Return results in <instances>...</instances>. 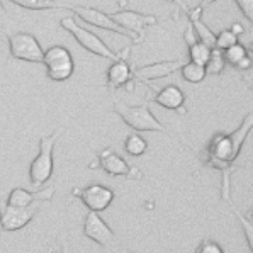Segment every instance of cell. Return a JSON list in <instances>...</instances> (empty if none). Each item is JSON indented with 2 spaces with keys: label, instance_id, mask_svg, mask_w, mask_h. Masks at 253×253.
<instances>
[{
  "label": "cell",
  "instance_id": "6da1fadb",
  "mask_svg": "<svg viewBox=\"0 0 253 253\" xmlns=\"http://www.w3.org/2000/svg\"><path fill=\"white\" fill-rule=\"evenodd\" d=\"M253 129V114L245 116L241 124L233 133L224 134L217 133L209 139L208 146L204 150L206 163L212 169L219 170L223 173V185H221V197L228 204L231 202V173L235 170V162L238 158L241 148H243L247 138L252 134Z\"/></svg>",
  "mask_w": 253,
  "mask_h": 253
},
{
  "label": "cell",
  "instance_id": "7a4b0ae2",
  "mask_svg": "<svg viewBox=\"0 0 253 253\" xmlns=\"http://www.w3.org/2000/svg\"><path fill=\"white\" fill-rule=\"evenodd\" d=\"M61 27H63L65 31H68V33L72 34L77 41H79V44L84 46L87 51L97 54V56H100V58H106V60L116 61V60H119V58H127V56H129V48L124 49V51H121V53H114L106 44V42L100 40L99 36H95L92 31H88V29H85V27L77 24V21L73 17H63V19H61Z\"/></svg>",
  "mask_w": 253,
  "mask_h": 253
},
{
  "label": "cell",
  "instance_id": "3957f363",
  "mask_svg": "<svg viewBox=\"0 0 253 253\" xmlns=\"http://www.w3.org/2000/svg\"><path fill=\"white\" fill-rule=\"evenodd\" d=\"M63 127H56L49 136H42L40 141V153L31 162L29 169V182L33 187H42L53 175V150L56 145V139Z\"/></svg>",
  "mask_w": 253,
  "mask_h": 253
},
{
  "label": "cell",
  "instance_id": "277c9868",
  "mask_svg": "<svg viewBox=\"0 0 253 253\" xmlns=\"http://www.w3.org/2000/svg\"><path fill=\"white\" fill-rule=\"evenodd\" d=\"M114 112L119 116L124 123L134 131H158V133H167L163 124L151 114L150 100L139 104V106H127V104L114 102Z\"/></svg>",
  "mask_w": 253,
  "mask_h": 253
},
{
  "label": "cell",
  "instance_id": "5b68a950",
  "mask_svg": "<svg viewBox=\"0 0 253 253\" xmlns=\"http://www.w3.org/2000/svg\"><path fill=\"white\" fill-rule=\"evenodd\" d=\"M42 65L46 67V75L53 82H65L75 72V61L72 53L65 46H53L46 49L42 56Z\"/></svg>",
  "mask_w": 253,
  "mask_h": 253
},
{
  "label": "cell",
  "instance_id": "8992f818",
  "mask_svg": "<svg viewBox=\"0 0 253 253\" xmlns=\"http://www.w3.org/2000/svg\"><path fill=\"white\" fill-rule=\"evenodd\" d=\"M7 41H9L10 56L15 58V60L31 61V63H42L44 51H42L41 44L33 34L19 31V33L9 34Z\"/></svg>",
  "mask_w": 253,
  "mask_h": 253
},
{
  "label": "cell",
  "instance_id": "52a82bcc",
  "mask_svg": "<svg viewBox=\"0 0 253 253\" xmlns=\"http://www.w3.org/2000/svg\"><path fill=\"white\" fill-rule=\"evenodd\" d=\"M41 202H34L29 208H10L5 201L0 199V233L19 231L33 221V217L40 212Z\"/></svg>",
  "mask_w": 253,
  "mask_h": 253
},
{
  "label": "cell",
  "instance_id": "ba28073f",
  "mask_svg": "<svg viewBox=\"0 0 253 253\" xmlns=\"http://www.w3.org/2000/svg\"><path fill=\"white\" fill-rule=\"evenodd\" d=\"M97 165L100 167V170H104V172L112 175V177H129L133 180H141L143 178V173L136 167L129 165L111 146L99 151V155H97Z\"/></svg>",
  "mask_w": 253,
  "mask_h": 253
},
{
  "label": "cell",
  "instance_id": "9c48e42d",
  "mask_svg": "<svg viewBox=\"0 0 253 253\" xmlns=\"http://www.w3.org/2000/svg\"><path fill=\"white\" fill-rule=\"evenodd\" d=\"M109 17H111L121 29L126 31L136 44L145 40V34H143L145 27L157 24V19H155L153 15H145V14L134 12V10H119V12H116V14H109Z\"/></svg>",
  "mask_w": 253,
  "mask_h": 253
},
{
  "label": "cell",
  "instance_id": "30bf717a",
  "mask_svg": "<svg viewBox=\"0 0 253 253\" xmlns=\"http://www.w3.org/2000/svg\"><path fill=\"white\" fill-rule=\"evenodd\" d=\"M84 235L88 240L95 241L97 245L107 248V250L116 252L119 247L118 238H116L114 231L107 226V223L95 212H87L84 221Z\"/></svg>",
  "mask_w": 253,
  "mask_h": 253
},
{
  "label": "cell",
  "instance_id": "8fae6325",
  "mask_svg": "<svg viewBox=\"0 0 253 253\" xmlns=\"http://www.w3.org/2000/svg\"><path fill=\"white\" fill-rule=\"evenodd\" d=\"M73 196L79 197L84 202V206L88 209V212H102L111 206V202L114 201V190L109 189L106 185L93 184L84 189H73Z\"/></svg>",
  "mask_w": 253,
  "mask_h": 253
},
{
  "label": "cell",
  "instance_id": "7c38bea8",
  "mask_svg": "<svg viewBox=\"0 0 253 253\" xmlns=\"http://www.w3.org/2000/svg\"><path fill=\"white\" fill-rule=\"evenodd\" d=\"M70 10H73V12L79 15L84 22H87V24H92V26L100 27V29H106V31H112V33H118L121 36H126L131 40L129 34H127L124 29H121V27L109 17V14H104L97 9H92V7H72Z\"/></svg>",
  "mask_w": 253,
  "mask_h": 253
},
{
  "label": "cell",
  "instance_id": "4fadbf2b",
  "mask_svg": "<svg viewBox=\"0 0 253 253\" xmlns=\"http://www.w3.org/2000/svg\"><path fill=\"white\" fill-rule=\"evenodd\" d=\"M133 80L134 73L131 70L129 63H127V58H119V60L112 61V65L107 70V87L111 90H119V88H127L129 85V90H133Z\"/></svg>",
  "mask_w": 253,
  "mask_h": 253
},
{
  "label": "cell",
  "instance_id": "5bb4252c",
  "mask_svg": "<svg viewBox=\"0 0 253 253\" xmlns=\"http://www.w3.org/2000/svg\"><path fill=\"white\" fill-rule=\"evenodd\" d=\"M54 194V187H48V189L38 190V192H31L26 189H12L10 194L7 196L5 204L10 208H29L34 202L42 201H51Z\"/></svg>",
  "mask_w": 253,
  "mask_h": 253
},
{
  "label": "cell",
  "instance_id": "9a60e30c",
  "mask_svg": "<svg viewBox=\"0 0 253 253\" xmlns=\"http://www.w3.org/2000/svg\"><path fill=\"white\" fill-rule=\"evenodd\" d=\"M182 61L180 60H169V61H158V63H151L146 67L138 68L134 73L136 80L141 82H153V80H160L165 77L172 75L173 72H178L182 68Z\"/></svg>",
  "mask_w": 253,
  "mask_h": 253
},
{
  "label": "cell",
  "instance_id": "2e32d148",
  "mask_svg": "<svg viewBox=\"0 0 253 253\" xmlns=\"http://www.w3.org/2000/svg\"><path fill=\"white\" fill-rule=\"evenodd\" d=\"M155 104H158L163 109H169V111H175L178 114H185L184 102L185 95L177 85H167L163 87L160 92L155 95Z\"/></svg>",
  "mask_w": 253,
  "mask_h": 253
},
{
  "label": "cell",
  "instance_id": "e0dca14e",
  "mask_svg": "<svg viewBox=\"0 0 253 253\" xmlns=\"http://www.w3.org/2000/svg\"><path fill=\"white\" fill-rule=\"evenodd\" d=\"M202 9H204V5H197V7H194V10L189 14L190 15V26H192L194 33H196L197 41H201L202 44H206L208 48L214 49V42H216V34H214L212 31L209 29V27L201 21Z\"/></svg>",
  "mask_w": 253,
  "mask_h": 253
},
{
  "label": "cell",
  "instance_id": "ac0fdd59",
  "mask_svg": "<svg viewBox=\"0 0 253 253\" xmlns=\"http://www.w3.org/2000/svg\"><path fill=\"white\" fill-rule=\"evenodd\" d=\"M178 72H180L182 79H184L187 84H192V85L201 84V82L206 79V68L199 67V65H196V63H190V61L182 65V68L178 70Z\"/></svg>",
  "mask_w": 253,
  "mask_h": 253
},
{
  "label": "cell",
  "instance_id": "d6986e66",
  "mask_svg": "<svg viewBox=\"0 0 253 253\" xmlns=\"http://www.w3.org/2000/svg\"><path fill=\"white\" fill-rule=\"evenodd\" d=\"M124 150L131 155V157H141L146 153L148 150V143L145 141V138H141L139 134L131 133L126 136V141H124Z\"/></svg>",
  "mask_w": 253,
  "mask_h": 253
},
{
  "label": "cell",
  "instance_id": "ffe728a7",
  "mask_svg": "<svg viewBox=\"0 0 253 253\" xmlns=\"http://www.w3.org/2000/svg\"><path fill=\"white\" fill-rule=\"evenodd\" d=\"M12 3L31 10H53V9H72V5L58 2H42V0H14Z\"/></svg>",
  "mask_w": 253,
  "mask_h": 253
},
{
  "label": "cell",
  "instance_id": "44dd1931",
  "mask_svg": "<svg viewBox=\"0 0 253 253\" xmlns=\"http://www.w3.org/2000/svg\"><path fill=\"white\" fill-rule=\"evenodd\" d=\"M223 56H224V61L229 65H233V67L238 68L241 63H243L248 56V49L245 48L243 44H240V42H236L235 46H231V48H228L226 51H223Z\"/></svg>",
  "mask_w": 253,
  "mask_h": 253
},
{
  "label": "cell",
  "instance_id": "7402d4cb",
  "mask_svg": "<svg viewBox=\"0 0 253 253\" xmlns=\"http://www.w3.org/2000/svg\"><path fill=\"white\" fill-rule=\"evenodd\" d=\"M189 56L190 63H196L199 67H206L209 56H211V48H208L206 44H202L201 41H197L196 44L189 46Z\"/></svg>",
  "mask_w": 253,
  "mask_h": 253
},
{
  "label": "cell",
  "instance_id": "603a6c76",
  "mask_svg": "<svg viewBox=\"0 0 253 253\" xmlns=\"http://www.w3.org/2000/svg\"><path fill=\"white\" fill-rule=\"evenodd\" d=\"M224 67H226V61H224L223 51L219 49H211V56H209L208 63H206V75H219V73L224 72Z\"/></svg>",
  "mask_w": 253,
  "mask_h": 253
},
{
  "label": "cell",
  "instance_id": "cb8c5ba5",
  "mask_svg": "<svg viewBox=\"0 0 253 253\" xmlns=\"http://www.w3.org/2000/svg\"><path fill=\"white\" fill-rule=\"evenodd\" d=\"M236 42H238V36H236L231 29H223L219 34H216V42H214V48L219 49V51H226L228 48L235 46Z\"/></svg>",
  "mask_w": 253,
  "mask_h": 253
},
{
  "label": "cell",
  "instance_id": "d4e9b609",
  "mask_svg": "<svg viewBox=\"0 0 253 253\" xmlns=\"http://www.w3.org/2000/svg\"><path fill=\"white\" fill-rule=\"evenodd\" d=\"M231 206V212L236 216V219H238V223L241 224V228H243V235H245V238H247V243H248V247H250V250H252V247H253V226H252V219L250 217H247L245 214H241V211H238V209L235 208L233 204H229Z\"/></svg>",
  "mask_w": 253,
  "mask_h": 253
},
{
  "label": "cell",
  "instance_id": "484cf974",
  "mask_svg": "<svg viewBox=\"0 0 253 253\" xmlns=\"http://www.w3.org/2000/svg\"><path fill=\"white\" fill-rule=\"evenodd\" d=\"M196 253H224V252H223V248H221V245L216 243V241L202 240L201 247L197 248Z\"/></svg>",
  "mask_w": 253,
  "mask_h": 253
},
{
  "label": "cell",
  "instance_id": "4316f807",
  "mask_svg": "<svg viewBox=\"0 0 253 253\" xmlns=\"http://www.w3.org/2000/svg\"><path fill=\"white\" fill-rule=\"evenodd\" d=\"M236 5H238V9L245 14V17L252 22L253 21V2L252 0H236Z\"/></svg>",
  "mask_w": 253,
  "mask_h": 253
},
{
  "label": "cell",
  "instance_id": "83f0119b",
  "mask_svg": "<svg viewBox=\"0 0 253 253\" xmlns=\"http://www.w3.org/2000/svg\"><path fill=\"white\" fill-rule=\"evenodd\" d=\"M184 41H185L189 46H192V44H196V42H197V36H196V33H194L192 26H189V27L185 29V33H184Z\"/></svg>",
  "mask_w": 253,
  "mask_h": 253
},
{
  "label": "cell",
  "instance_id": "f1b7e54d",
  "mask_svg": "<svg viewBox=\"0 0 253 253\" xmlns=\"http://www.w3.org/2000/svg\"><path fill=\"white\" fill-rule=\"evenodd\" d=\"M231 31L236 34V36H240V34H243V27H241V24H233V26H231Z\"/></svg>",
  "mask_w": 253,
  "mask_h": 253
},
{
  "label": "cell",
  "instance_id": "f546056e",
  "mask_svg": "<svg viewBox=\"0 0 253 253\" xmlns=\"http://www.w3.org/2000/svg\"><path fill=\"white\" fill-rule=\"evenodd\" d=\"M3 17H5V9H3L2 2H0V22L3 21Z\"/></svg>",
  "mask_w": 253,
  "mask_h": 253
},
{
  "label": "cell",
  "instance_id": "4dcf8cb0",
  "mask_svg": "<svg viewBox=\"0 0 253 253\" xmlns=\"http://www.w3.org/2000/svg\"><path fill=\"white\" fill-rule=\"evenodd\" d=\"M114 253H134V252H129V250H124V248H118Z\"/></svg>",
  "mask_w": 253,
  "mask_h": 253
},
{
  "label": "cell",
  "instance_id": "1f68e13d",
  "mask_svg": "<svg viewBox=\"0 0 253 253\" xmlns=\"http://www.w3.org/2000/svg\"><path fill=\"white\" fill-rule=\"evenodd\" d=\"M63 253H72V252H70V248L67 247V245H65V247H63Z\"/></svg>",
  "mask_w": 253,
  "mask_h": 253
},
{
  "label": "cell",
  "instance_id": "d6a6232c",
  "mask_svg": "<svg viewBox=\"0 0 253 253\" xmlns=\"http://www.w3.org/2000/svg\"><path fill=\"white\" fill-rule=\"evenodd\" d=\"M194 253H196V252H194Z\"/></svg>",
  "mask_w": 253,
  "mask_h": 253
}]
</instances>
